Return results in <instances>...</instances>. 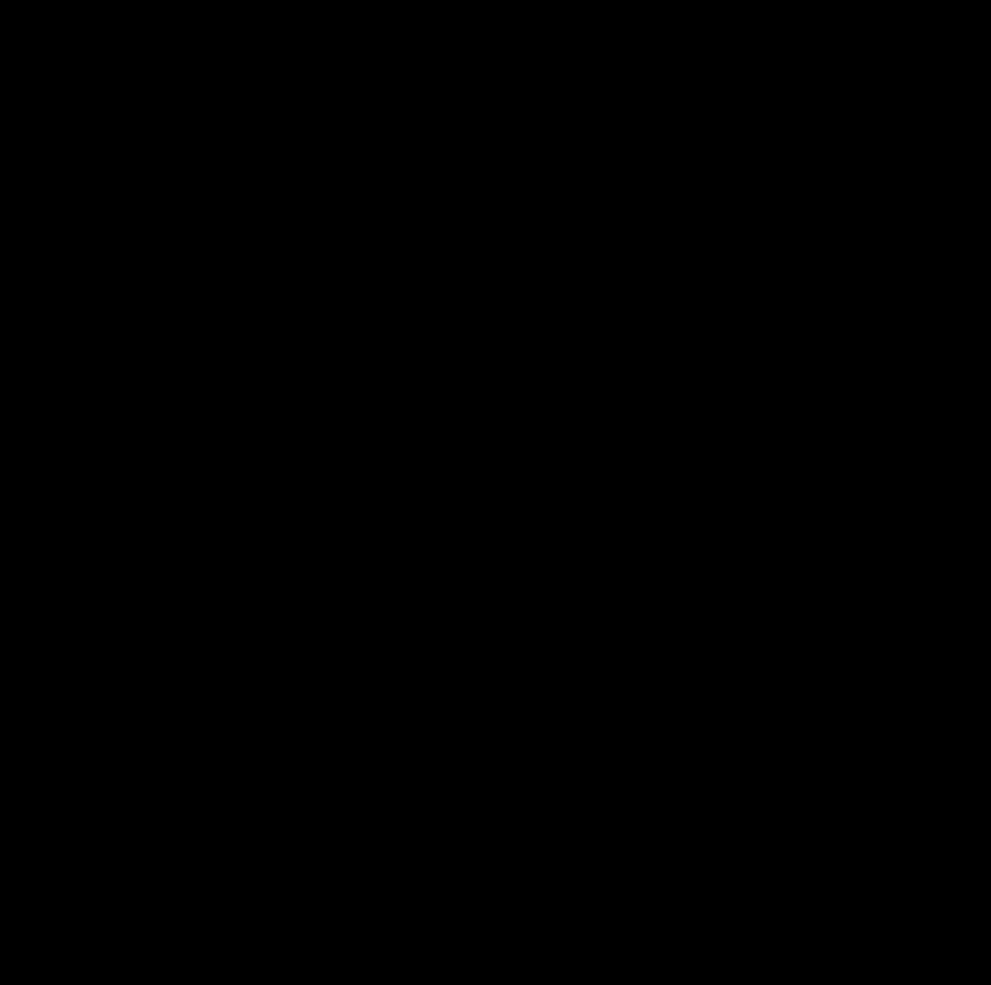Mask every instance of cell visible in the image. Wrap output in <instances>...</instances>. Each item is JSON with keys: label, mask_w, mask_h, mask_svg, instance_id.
Here are the masks:
<instances>
[]
</instances>
